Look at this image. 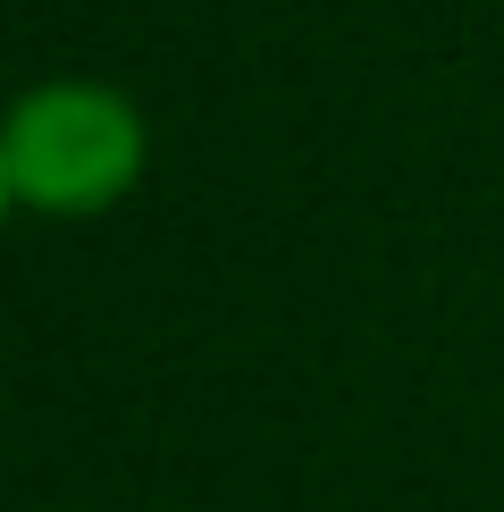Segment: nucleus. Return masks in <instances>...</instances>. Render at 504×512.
Masks as SVG:
<instances>
[{"mask_svg":"<svg viewBox=\"0 0 504 512\" xmlns=\"http://www.w3.org/2000/svg\"><path fill=\"white\" fill-rule=\"evenodd\" d=\"M152 126L101 76H51L17 93L0 126V194L26 219H101L143 185Z\"/></svg>","mask_w":504,"mask_h":512,"instance_id":"nucleus-1","label":"nucleus"}]
</instances>
